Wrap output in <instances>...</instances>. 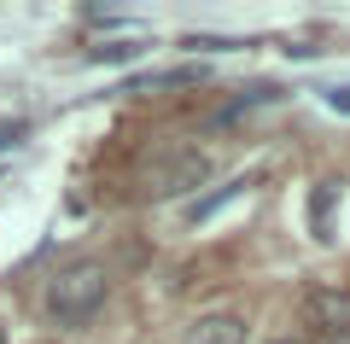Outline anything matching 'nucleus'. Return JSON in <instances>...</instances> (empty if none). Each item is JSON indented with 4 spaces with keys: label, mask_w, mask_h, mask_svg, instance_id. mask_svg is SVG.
I'll list each match as a JSON object with an SVG mask.
<instances>
[{
    "label": "nucleus",
    "mask_w": 350,
    "mask_h": 344,
    "mask_svg": "<svg viewBox=\"0 0 350 344\" xmlns=\"http://www.w3.org/2000/svg\"><path fill=\"white\" fill-rule=\"evenodd\" d=\"M105 292H111V274L100 263H70V269H59L47 280V315L59 327H82V321H94L105 309Z\"/></svg>",
    "instance_id": "f257e3e1"
},
{
    "label": "nucleus",
    "mask_w": 350,
    "mask_h": 344,
    "mask_svg": "<svg viewBox=\"0 0 350 344\" xmlns=\"http://www.w3.org/2000/svg\"><path fill=\"white\" fill-rule=\"evenodd\" d=\"M211 181V158H204L199 146H170L163 158H152V170H146V193L152 198H181V193H193V187H204Z\"/></svg>",
    "instance_id": "f03ea898"
},
{
    "label": "nucleus",
    "mask_w": 350,
    "mask_h": 344,
    "mask_svg": "<svg viewBox=\"0 0 350 344\" xmlns=\"http://www.w3.org/2000/svg\"><path fill=\"white\" fill-rule=\"evenodd\" d=\"M304 321L333 332V339H345L350 332V292L345 286H315V292H304Z\"/></svg>",
    "instance_id": "7ed1b4c3"
},
{
    "label": "nucleus",
    "mask_w": 350,
    "mask_h": 344,
    "mask_svg": "<svg viewBox=\"0 0 350 344\" xmlns=\"http://www.w3.org/2000/svg\"><path fill=\"white\" fill-rule=\"evenodd\" d=\"M181 344H245V315H234V309H211V315H199L187 327Z\"/></svg>",
    "instance_id": "20e7f679"
},
{
    "label": "nucleus",
    "mask_w": 350,
    "mask_h": 344,
    "mask_svg": "<svg viewBox=\"0 0 350 344\" xmlns=\"http://www.w3.org/2000/svg\"><path fill=\"white\" fill-rule=\"evenodd\" d=\"M333 204H338V181H321L310 193V234L315 239H333Z\"/></svg>",
    "instance_id": "39448f33"
},
{
    "label": "nucleus",
    "mask_w": 350,
    "mask_h": 344,
    "mask_svg": "<svg viewBox=\"0 0 350 344\" xmlns=\"http://www.w3.org/2000/svg\"><path fill=\"white\" fill-rule=\"evenodd\" d=\"M239 193H245V181H234V187H216V193H211V198H199V204H193L187 216H193V222H211L216 210H222L228 198H239Z\"/></svg>",
    "instance_id": "423d86ee"
},
{
    "label": "nucleus",
    "mask_w": 350,
    "mask_h": 344,
    "mask_svg": "<svg viewBox=\"0 0 350 344\" xmlns=\"http://www.w3.org/2000/svg\"><path fill=\"white\" fill-rule=\"evenodd\" d=\"M135 41H117V47H94V53H88V59H94V64H123V59H135Z\"/></svg>",
    "instance_id": "0eeeda50"
},
{
    "label": "nucleus",
    "mask_w": 350,
    "mask_h": 344,
    "mask_svg": "<svg viewBox=\"0 0 350 344\" xmlns=\"http://www.w3.org/2000/svg\"><path fill=\"white\" fill-rule=\"evenodd\" d=\"M327 105H333L338 117H350V82L345 88H327Z\"/></svg>",
    "instance_id": "6e6552de"
},
{
    "label": "nucleus",
    "mask_w": 350,
    "mask_h": 344,
    "mask_svg": "<svg viewBox=\"0 0 350 344\" xmlns=\"http://www.w3.org/2000/svg\"><path fill=\"white\" fill-rule=\"evenodd\" d=\"M18 135H24V123H0V146H12Z\"/></svg>",
    "instance_id": "1a4fd4ad"
},
{
    "label": "nucleus",
    "mask_w": 350,
    "mask_h": 344,
    "mask_svg": "<svg viewBox=\"0 0 350 344\" xmlns=\"http://www.w3.org/2000/svg\"><path fill=\"white\" fill-rule=\"evenodd\" d=\"M269 344H304V339H269Z\"/></svg>",
    "instance_id": "9d476101"
},
{
    "label": "nucleus",
    "mask_w": 350,
    "mask_h": 344,
    "mask_svg": "<svg viewBox=\"0 0 350 344\" xmlns=\"http://www.w3.org/2000/svg\"><path fill=\"white\" fill-rule=\"evenodd\" d=\"M333 344H350V332H345V339H333Z\"/></svg>",
    "instance_id": "9b49d317"
},
{
    "label": "nucleus",
    "mask_w": 350,
    "mask_h": 344,
    "mask_svg": "<svg viewBox=\"0 0 350 344\" xmlns=\"http://www.w3.org/2000/svg\"><path fill=\"white\" fill-rule=\"evenodd\" d=\"M0 344H6V332H0Z\"/></svg>",
    "instance_id": "f8f14e48"
}]
</instances>
